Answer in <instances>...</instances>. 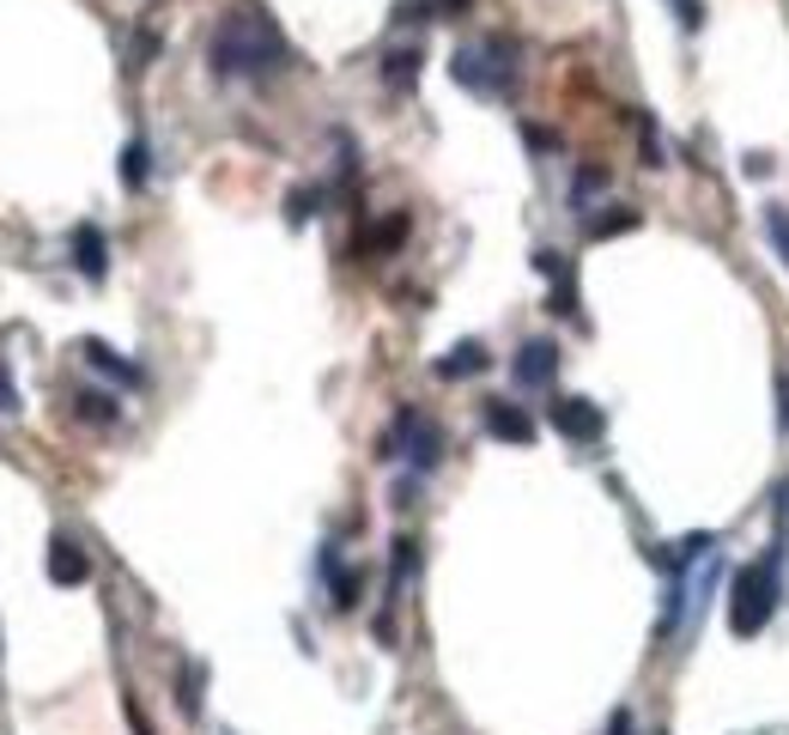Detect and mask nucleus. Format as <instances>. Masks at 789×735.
Listing matches in <instances>:
<instances>
[{
	"mask_svg": "<svg viewBox=\"0 0 789 735\" xmlns=\"http://www.w3.org/2000/svg\"><path fill=\"white\" fill-rule=\"evenodd\" d=\"M383 80H389V85H413V80H420V49H394L389 68H383Z\"/></svg>",
	"mask_w": 789,
	"mask_h": 735,
	"instance_id": "obj_13",
	"label": "nucleus"
},
{
	"mask_svg": "<svg viewBox=\"0 0 789 735\" xmlns=\"http://www.w3.org/2000/svg\"><path fill=\"white\" fill-rule=\"evenodd\" d=\"M207 56H213V73H219V80H262V73H274L286 61V37L255 0H238V7L219 19Z\"/></svg>",
	"mask_w": 789,
	"mask_h": 735,
	"instance_id": "obj_1",
	"label": "nucleus"
},
{
	"mask_svg": "<svg viewBox=\"0 0 789 735\" xmlns=\"http://www.w3.org/2000/svg\"><path fill=\"white\" fill-rule=\"evenodd\" d=\"M437 7H444V13H456V7H468V0H437Z\"/></svg>",
	"mask_w": 789,
	"mask_h": 735,
	"instance_id": "obj_20",
	"label": "nucleus"
},
{
	"mask_svg": "<svg viewBox=\"0 0 789 735\" xmlns=\"http://www.w3.org/2000/svg\"><path fill=\"white\" fill-rule=\"evenodd\" d=\"M784 413H789V396H784Z\"/></svg>",
	"mask_w": 789,
	"mask_h": 735,
	"instance_id": "obj_21",
	"label": "nucleus"
},
{
	"mask_svg": "<svg viewBox=\"0 0 789 735\" xmlns=\"http://www.w3.org/2000/svg\"><path fill=\"white\" fill-rule=\"evenodd\" d=\"M73 413H80V420H92V425H110V420H116V401L98 396V389H85V396H73Z\"/></svg>",
	"mask_w": 789,
	"mask_h": 735,
	"instance_id": "obj_12",
	"label": "nucleus"
},
{
	"mask_svg": "<svg viewBox=\"0 0 789 735\" xmlns=\"http://www.w3.org/2000/svg\"><path fill=\"white\" fill-rule=\"evenodd\" d=\"M85 359L104 371V377H116V383H141V365H128L116 347H104V340H85Z\"/></svg>",
	"mask_w": 789,
	"mask_h": 735,
	"instance_id": "obj_11",
	"label": "nucleus"
},
{
	"mask_svg": "<svg viewBox=\"0 0 789 735\" xmlns=\"http://www.w3.org/2000/svg\"><path fill=\"white\" fill-rule=\"evenodd\" d=\"M122 177H128V189H141V183H146V146H141V141L122 153Z\"/></svg>",
	"mask_w": 789,
	"mask_h": 735,
	"instance_id": "obj_15",
	"label": "nucleus"
},
{
	"mask_svg": "<svg viewBox=\"0 0 789 735\" xmlns=\"http://www.w3.org/2000/svg\"><path fill=\"white\" fill-rule=\"evenodd\" d=\"M474 371H486V347H480V340H462V347H456L450 359H437V377H474Z\"/></svg>",
	"mask_w": 789,
	"mask_h": 735,
	"instance_id": "obj_10",
	"label": "nucleus"
},
{
	"mask_svg": "<svg viewBox=\"0 0 789 735\" xmlns=\"http://www.w3.org/2000/svg\"><path fill=\"white\" fill-rule=\"evenodd\" d=\"M92 578V559L73 535H56L49 541V583H85Z\"/></svg>",
	"mask_w": 789,
	"mask_h": 735,
	"instance_id": "obj_7",
	"label": "nucleus"
},
{
	"mask_svg": "<svg viewBox=\"0 0 789 735\" xmlns=\"http://www.w3.org/2000/svg\"><path fill=\"white\" fill-rule=\"evenodd\" d=\"M765 231H772L777 255H784V262H789V207H772V213H765Z\"/></svg>",
	"mask_w": 789,
	"mask_h": 735,
	"instance_id": "obj_14",
	"label": "nucleus"
},
{
	"mask_svg": "<svg viewBox=\"0 0 789 735\" xmlns=\"http://www.w3.org/2000/svg\"><path fill=\"white\" fill-rule=\"evenodd\" d=\"M607 735H632V711H614V723H607Z\"/></svg>",
	"mask_w": 789,
	"mask_h": 735,
	"instance_id": "obj_19",
	"label": "nucleus"
},
{
	"mask_svg": "<svg viewBox=\"0 0 789 735\" xmlns=\"http://www.w3.org/2000/svg\"><path fill=\"white\" fill-rule=\"evenodd\" d=\"M777 614V553L753 559V566L735 571L729 583V632L735 638H760Z\"/></svg>",
	"mask_w": 789,
	"mask_h": 735,
	"instance_id": "obj_3",
	"label": "nucleus"
},
{
	"mask_svg": "<svg viewBox=\"0 0 789 735\" xmlns=\"http://www.w3.org/2000/svg\"><path fill=\"white\" fill-rule=\"evenodd\" d=\"M553 371H559V347H553V340H529V347L510 359V377H517L522 389H547Z\"/></svg>",
	"mask_w": 789,
	"mask_h": 735,
	"instance_id": "obj_6",
	"label": "nucleus"
},
{
	"mask_svg": "<svg viewBox=\"0 0 789 735\" xmlns=\"http://www.w3.org/2000/svg\"><path fill=\"white\" fill-rule=\"evenodd\" d=\"M553 425H559L565 438L595 444V438L607 432V413L595 408V401H583V396H559V401H553Z\"/></svg>",
	"mask_w": 789,
	"mask_h": 735,
	"instance_id": "obj_5",
	"label": "nucleus"
},
{
	"mask_svg": "<svg viewBox=\"0 0 789 735\" xmlns=\"http://www.w3.org/2000/svg\"><path fill=\"white\" fill-rule=\"evenodd\" d=\"M73 268H80L85 280H104V274H110V243H104L98 226L73 231Z\"/></svg>",
	"mask_w": 789,
	"mask_h": 735,
	"instance_id": "obj_9",
	"label": "nucleus"
},
{
	"mask_svg": "<svg viewBox=\"0 0 789 735\" xmlns=\"http://www.w3.org/2000/svg\"><path fill=\"white\" fill-rule=\"evenodd\" d=\"M486 432L505 444H535V420H529L517 401H486Z\"/></svg>",
	"mask_w": 789,
	"mask_h": 735,
	"instance_id": "obj_8",
	"label": "nucleus"
},
{
	"mask_svg": "<svg viewBox=\"0 0 789 735\" xmlns=\"http://www.w3.org/2000/svg\"><path fill=\"white\" fill-rule=\"evenodd\" d=\"M632 226H638V213L626 207V213H607V219H595L590 238H614V231H632Z\"/></svg>",
	"mask_w": 789,
	"mask_h": 735,
	"instance_id": "obj_16",
	"label": "nucleus"
},
{
	"mask_svg": "<svg viewBox=\"0 0 789 735\" xmlns=\"http://www.w3.org/2000/svg\"><path fill=\"white\" fill-rule=\"evenodd\" d=\"M675 13H680V25H687V31L705 25V7H699V0H675Z\"/></svg>",
	"mask_w": 789,
	"mask_h": 735,
	"instance_id": "obj_17",
	"label": "nucleus"
},
{
	"mask_svg": "<svg viewBox=\"0 0 789 735\" xmlns=\"http://www.w3.org/2000/svg\"><path fill=\"white\" fill-rule=\"evenodd\" d=\"M456 85H468V92H480V98H510L517 92V73H522V56L510 37H480V43H462L450 61Z\"/></svg>",
	"mask_w": 789,
	"mask_h": 735,
	"instance_id": "obj_2",
	"label": "nucleus"
},
{
	"mask_svg": "<svg viewBox=\"0 0 789 735\" xmlns=\"http://www.w3.org/2000/svg\"><path fill=\"white\" fill-rule=\"evenodd\" d=\"M19 396H13V377H7V365H0V413H13Z\"/></svg>",
	"mask_w": 789,
	"mask_h": 735,
	"instance_id": "obj_18",
	"label": "nucleus"
},
{
	"mask_svg": "<svg viewBox=\"0 0 789 735\" xmlns=\"http://www.w3.org/2000/svg\"><path fill=\"white\" fill-rule=\"evenodd\" d=\"M394 444H408L413 468H437V450H444V438H437V425H432V420H420L413 408H401V413H394V432L383 438V456H394Z\"/></svg>",
	"mask_w": 789,
	"mask_h": 735,
	"instance_id": "obj_4",
	"label": "nucleus"
}]
</instances>
